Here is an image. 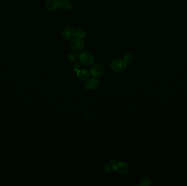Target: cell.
I'll list each match as a JSON object with an SVG mask.
<instances>
[{"instance_id":"obj_1","label":"cell","mask_w":187,"mask_h":186,"mask_svg":"<svg viewBox=\"0 0 187 186\" xmlns=\"http://www.w3.org/2000/svg\"><path fill=\"white\" fill-rule=\"evenodd\" d=\"M80 61L84 65H90L94 64L95 58L92 53L88 51H84L78 55Z\"/></svg>"},{"instance_id":"obj_2","label":"cell","mask_w":187,"mask_h":186,"mask_svg":"<svg viewBox=\"0 0 187 186\" xmlns=\"http://www.w3.org/2000/svg\"><path fill=\"white\" fill-rule=\"evenodd\" d=\"M111 68L115 72H120L126 67V64L120 59H115L111 64Z\"/></svg>"},{"instance_id":"obj_3","label":"cell","mask_w":187,"mask_h":186,"mask_svg":"<svg viewBox=\"0 0 187 186\" xmlns=\"http://www.w3.org/2000/svg\"><path fill=\"white\" fill-rule=\"evenodd\" d=\"M71 49L75 52H80L84 47V42L80 38H76L72 39L70 43Z\"/></svg>"},{"instance_id":"obj_4","label":"cell","mask_w":187,"mask_h":186,"mask_svg":"<svg viewBox=\"0 0 187 186\" xmlns=\"http://www.w3.org/2000/svg\"><path fill=\"white\" fill-rule=\"evenodd\" d=\"M105 68L103 66L100 64H94L90 69L91 75L95 78L100 77L103 74Z\"/></svg>"},{"instance_id":"obj_5","label":"cell","mask_w":187,"mask_h":186,"mask_svg":"<svg viewBox=\"0 0 187 186\" xmlns=\"http://www.w3.org/2000/svg\"><path fill=\"white\" fill-rule=\"evenodd\" d=\"M75 31L72 27H65L63 30L62 36L66 40H70L75 37Z\"/></svg>"},{"instance_id":"obj_6","label":"cell","mask_w":187,"mask_h":186,"mask_svg":"<svg viewBox=\"0 0 187 186\" xmlns=\"http://www.w3.org/2000/svg\"><path fill=\"white\" fill-rule=\"evenodd\" d=\"M46 7L48 11H57L60 7V1L59 0H47Z\"/></svg>"},{"instance_id":"obj_7","label":"cell","mask_w":187,"mask_h":186,"mask_svg":"<svg viewBox=\"0 0 187 186\" xmlns=\"http://www.w3.org/2000/svg\"><path fill=\"white\" fill-rule=\"evenodd\" d=\"M115 166L116 170L120 174H125L128 172L129 170V168L127 163L122 161L118 162Z\"/></svg>"},{"instance_id":"obj_8","label":"cell","mask_w":187,"mask_h":186,"mask_svg":"<svg viewBox=\"0 0 187 186\" xmlns=\"http://www.w3.org/2000/svg\"><path fill=\"white\" fill-rule=\"evenodd\" d=\"M77 71V75L78 78L83 81L88 80L90 77L89 72L85 69H80V70H75Z\"/></svg>"},{"instance_id":"obj_9","label":"cell","mask_w":187,"mask_h":186,"mask_svg":"<svg viewBox=\"0 0 187 186\" xmlns=\"http://www.w3.org/2000/svg\"><path fill=\"white\" fill-rule=\"evenodd\" d=\"M99 85V81L95 78H91L88 80L86 83V88L89 90L96 89Z\"/></svg>"},{"instance_id":"obj_10","label":"cell","mask_w":187,"mask_h":186,"mask_svg":"<svg viewBox=\"0 0 187 186\" xmlns=\"http://www.w3.org/2000/svg\"><path fill=\"white\" fill-rule=\"evenodd\" d=\"M60 7L64 10H69L72 7V4L69 0H61L60 1Z\"/></svg>"},{"instance_id":"obj_11","label":"cell","mask_w":187,"mask_h":186,"mask_svg":"<svg viewBox=\"0 0 187 186\" xmlns=\"http://www.w3.org/2000/svg\"><path fill=\"white\" fill-rule=\"evenodd\" d=\"M75 36H76L77 38L83 39L86 37V33L83 28H80L75 31Z\"/></svg>"},{"instance_id":"obj_12","label":"cell","mask_w":187,"mask_h":186,"mask_svg":"<svg viewBox=\"0 0 187 186\" xmlns=\"http://www.w3.org/2000/svg\"><path fill=\"white\" fill-rule=\"evenodd\" d=\"M133 59H134V56L133 54L130 53H126L124 56L123 61L126 64H128V63H130L131 62H132Z\"/></svg>"},{"instance_id":"obj_13","label":"cell","mask_w":187,"mask_h":186,"mask_svg":"<svg viewBox=\"0 0 187 186\" xmlns=\"http://www.w3.org/2000/svg\"><path fill=\"white\" fill-rule=\"evenodd\" d=\"M141 185L143 186H150L151 185V181L147 177H143L141 180Z\"/></svg>"},{"instance_id":"obj_14","label":"cell","mask_w":187,"mask_h":186,"mask_svg":"<svg viewBox=\"0 0 187 186\" xmlns=\"http://www.w3.org/2000/svg\"><path fill=\"white\" fill-rule=\"evenodd\" d=\"M105 169L108 172H112L116 170V166L112 164H108L105 166Z\"/></svg>"},{"instance_id":"obj_15","label":"cell","mask_w":187,"mask_h":186,"mask_svg":"<svg viewBox=\"0 0 187 186\" xmlns=\"http://www.w3.org/2000/svg\"><path fill=\"white\" fill-rule=\"evenodd\" d=\"M78 56V55L74 53H70L67 54V57L71 61H73Z\"/></svg>"},{"instance_id":"obj_16","label":"cell","mask_w":187,"mask_h":186,"mask_svg":"<svg viewBox=\"0 0 187 186\" xmlns=\"http://www.w3.org/2000/svg\"><path fill=\"white\" fill-rule=\"evenodd\" d=\"M82 66L81 64L79 61H77L76 62H75L74 64V68H75V70H79L81 68Z\"/></svg>"}]
</instances>
